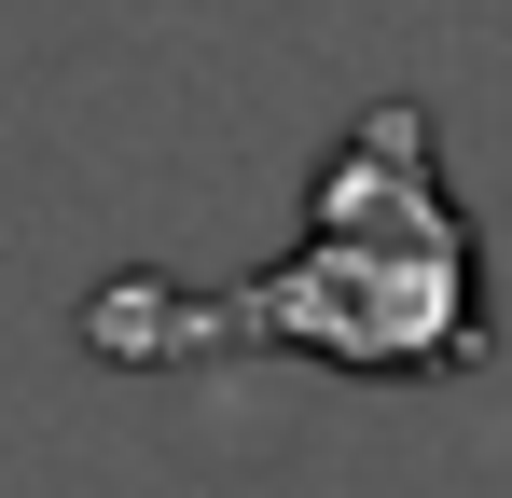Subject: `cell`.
Wrapping results in <instances>:
<instances>
[{"instance_id":"6da1fadb","label":"cell","mask_w":512,"mask_h":498,"mask_svg":"<svg viewBox=\"0 0 512 498\" xmlns=\"http://www.w3.org/2000/svg\"><path fill=\"white\" fill-rule=\"evenodd\" d=\"M97 360H333V374H485L499 305H485V236L443 180V125L416 97H374L333 125V153L305 180V236L236 291H180V277H125L84 291Z\"/></svg>"}]
</instances>
